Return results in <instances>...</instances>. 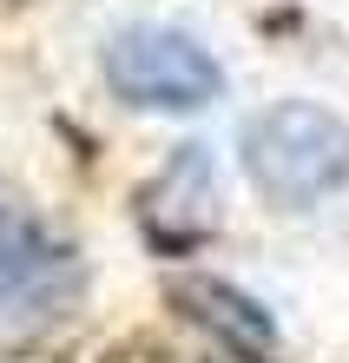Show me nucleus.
Listing matches in <instances>:
<instances>
[{
    "instance_id": "2",
    "label": "nucleus",
    "mask_w": 349,
    "mask_h": 363,
    "mask_svg": "<svg viewBox=\"0 0 349 363\" xmlns=\"http://www.w3.org/2000/svg\"><path fill=\"white\" fill-rule=\"evenodd\" d=\"M105 86L139 113H205L211 99H224V67L205 40L185 27H125L105 40Z\"/></svg>"
},
{
    "instance_id": "1",
    "label": "nucleus",
    "mask_w": 349,
    "mask_h": 363,
    "mask_svg": "<svg viewBox=\"0 0 349 363\" xmlns=\"http://www.w3.org/2000/svg\"><path fill=\"white\" fill-rule=\"evenodd\" d=\"M244 172L283 211H310L349 185V125L316 99H277L244 125Z\"/></svg>"
},
{
    "instance_id": "3",
    "label": "nucleus",
    "mask_w": 349,
    "mask_h": 363,
    "mask_svg": "<svg viewBox=\"0 0 349 363\" xmlns=\"http://www.w3.org/2000/svg\"><path fill=\"white\" fill-rule=\"evenodd\" d=\"M59 277H67V251L0 191V317L53 311L59 297H67Z\"/></svg>"
}]
</instances>
